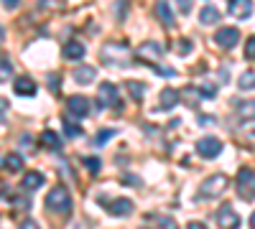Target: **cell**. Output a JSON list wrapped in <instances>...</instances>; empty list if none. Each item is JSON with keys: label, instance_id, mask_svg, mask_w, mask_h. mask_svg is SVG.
I'll use <instances>...</instances> for the list:
<instances>
[{"label": "cell", "instance_id": "cell-1", "mask_svg": "<svg viewBox=\"0 0 255 229\" xmlns=\"http://www.w3.org/2000/svg\"><path fill=\"white\" fill-rule=\"evenodd\" d=\"M46 209L54 212V214H69L72 212V196H69V191L61 189V186L51 189L46 194Z\"/></svg>", "mask_w": 255, "mask_h": 229}, {"label": "cell", "instance_id": "cell-2", "mask_svg": "<svg viewBox=\"0 0 255 229\" xmlns=\"http://www.w3.org/2000/svg\"><path fill=\"white\" fill-rule=\"evenodd\" d=\"M225 189H227V176H225V173H215V176H209V178L202 181V186H199V199H215V196H220Z\"/></svg>", "mask_w": 255, "mask_h": 229}, {"label": "cell", "instance_id": "cell-3", "mask_svg": "<svg viewBox=\"0 0 255 229\" xmlns=\"http://www.w3.org/2000/svg\"><path fill=\"white\" fill-rule=\"evenodd\" d=\"M235 186H238V194H240L243 201H253L255 199V171L243 168L235 178Z\"/></svg>", "mask_w": 255, "mask_h": 229}, {"label": "cell", "instance_id": "cell-4", "mask_svg": "<svg viewBox=\"0 0 255 229\" xmlns=\"http://www.w3.org/2000/svg\"><path fill=\"white\" fill-rule=\"evenodd\" d=\"M97 107H120V92L115 84H110V81H105V84H100L97 89Z\"/></svg>", "mask_w": 255, "mask_h": 229}, {"label": "cell", "instance_id": "cell-5", "mask_svg": "<svg viewBox=\"0 0 255 229\" xmlns=\"http://www.w3.org/2000/svg\"><path fill=\"white\" fill-rule=\"evenodd\" d=\"M238 41H240V31H238L235 26H225V28H220V31L215 33V44H217L220 49H235Z\"/></svg>", "mask_w": 255, "mask_h": 229}, {"label": "cell", "instance_id": "cell-6", "mask_svg": "<svg viewBox=\"0 0 255 229\" xmlns=\"http://www.w3.org/2000/svg\"><path fill=\"white\" fill-rule=\"evenodd\" d=\"M197 153L202 155V158H217L220 153H222V143L217 140V138H202L199 143H197Z\"/></svg>", "mask_w": 255, "mask_h": 229}, {"label": "cell", "instance_id": "cell-7", "mask_svg": "<svg viewBox=\"0 0 255 229\" xmlns=\"http://www.w3.org/2000/svg\"><path fill=\"white\" fill-rule=\"evenodd\" d=\"M217 224L220 229H238L240 227V214L232 209V206H222L217 212Z\"/></svg>", "mask_w": 255, "mask_h": 229}, {"label": "cell", "instance_id": "cell-8", "mask_svg": "<svg viewBox=\"0 0 255 229\" xmlns=\"http://www.w3.org/2000/svg\"><path fill=\"white\" fill-rule=\"evenodd\" d=\"M105 61H113V64H118V67H125L128 64V59H130V54H128V49H123V46H105Z\"/></svg>", "mask_w": 255, "mask_h": 229}, {"label": "cell", "instance_id": "cell-9", "mask_svg": "<svg viewBox=\"0 0 255 229\" xmlns=\"http://www.w3.org/2000/svg\"><path fill=\"white\" fill-rule=\"evenodd\" d=\"M67 107H69V112L74 117H87L90 115V99L82 97V94H74V97H69Z\"/></svg>", "mask_w": 255, "mask_h": 229}, {"label": "cell", "instance_id": "cell-10", "mask_svg": "<svg viewBox=\"0 0 255 229\" xmlns=\"http://www.w3.org/2000/svg\"><path fill=\"white\" fill-rule=\"evenodd\" d=\"M250 13H253V0H230V15L245 20L250 18Z\"/></svg>", "mask_w": 255, "mask_h": 229}, {"label": "cell", "instance_id": "cell-11", "mask_svg": "<svg viewBox=\"0 0 255 229\" xmlns=\"http://www.w3.org/2000/svg\"><path fill=\"white\" fill-rule=\"evenodd\" d=\"M135 56H138L140 61H158V59L163 56V51H161L158 44H151V41H148V44H143V46L135 51Z\"/></svg>", "mask_w": 255, "mask_h": 229}, {"label": "cell", "instance_id": "cell-12", "mask_svg": "<svg viewBox=\"0 0 255 229\" xmlns=\"http://www.w3.org/2000/svg\"><path fill=\"white\" fill-rule=\"evenodd\" d=\"M235 115L243 122L255 120V99H240V102H235Z\"/></svg>", "mask_w": 255, "mask_h": 229}, {"label": "cell", "instance_id": "cell-13", "mask_svg": "<svg viewBox=\"0 0 255 229\" xmlns=\"http://www.w3.org/2000/svg\"><path fill=\"white\" fill-rule=\"evenodd\" d=\"M153 13L158 15V20H161L163 26H174V10H171V5H168L166 0H158L156 8H153Z\"/></svg>", "mask_w": 255, "mask_h": 229}, {"label": "cell", "instance_id": "cell-14", "mask_svg": "<svg viewBox=\"0 0 255 229\" xmlns=\"http://www.w3.org/2000/svg\"><path fill=\"white\" fill-rule=\"evenodd\" d=\"M13 87H15V92H18L20 97H33V94H36V84H33L31 76H18Z\"/></svg>", "mask_w": 255, "mask_h": 229}, {"label": "cell", "instance_id": "cell-15", "mask_svg": "<svg viewBox=\"0 0 255 229\" xmlns=\"http://www.w3.org/2000/svg\"><path fill=\"white\" fill-rule=\"evenodd\" d=\"M179 105V92L176 89H161V112H168Z\"/></svg>", "mask_w": 255, "mask_h": 229}, {"label": "cell", "instance_id": "cell-16", "mask_svg": "<svg viewBox=\"0 0 255 229\" xmlns=\"http://www.w3.org/2000/svg\"><path fill=\"white\" fill-rule=\"evenodd\" d=\"M130 212H133V201L130 199H115L110 204V214L113 217H128Z\"/></svg>", "mask_w": 255, "mask_h": 229}, {"label": "cell", "instance_id": "cell-17", "mask_svg": "<svg viewBox=\"0 0 255 229\" xmlns=\"http://www.w3.org/2000/svg\"><path fill=\"white\" fill-rule=\"evenodd\" d=\"M220 10L215 8V5H204L202 10H199V20H202V23L204 26H215V23H220Z\"/></svg>", "mask_w": 255, "mask_h": 229}, {"label": "cell", "instance_id": "cell-18", "mask_svg": "<svg viewBox=\"0 0 255 229\" xmlns=\"http://www.w3.org/2000/svg\"><path fill=\"white\" fill-rule=\"evenodd\" d=\"M95 76H97V69H92V67H79V69H74V81H77V84H92Z\"/></svg>", "mask_w": 255, "mask_h": 229}, {"label": "cell", "instance_id": "cell-19", "mask_svg": "<svg viewBox=\"0 0 255 229\" xmlns=\"http://www.w3.org/2000/svg\"><path fill=\"white\" fill-rule=\"evenodd\" d=\"M20 186H23L26 191H33V189H41L44 186V176H41L38 171H31L23 176V181H20Z\"/></svg>", "mask_w": 255, "mask_h": 229}, {"label": "cell", "instance_id": "cell-20", "mask_svg": "<svg viewBox=\"0 0 255 229\" xmlns=\"http://www.w3.org/2000/svg\"><path fill=\"white\" fill-rule=\"evenodd\" d=\"M84 54H87V49H84L79 41H69L67 46H64V56L67 59H72V61H77V59H82Z\"/></svg>", "mask_w": 255, "mask_h": 229}, {"label": "cell", "instance_id": "cell-21", "mask_svg": "<svg viewBox=\"0 0 255 229\" xmlns=\"http://www.w3.org/2000/svg\"><path fill=\"white\" fill-rule=\"evenodd\" d=\"M3 165H5V168H8L10 173H15V171H23V158H20L18 153H10V155H5Z\"/></svg>", "mask_w": 255, "mask_h": 229}, {"label": "cell", "instance_id": "cell-22", "mask_svg": "<svg viewBox=\"0 0 255 229\" xmlns=\"http://www.w3.org/2000/svg\"><path fill=\"white\" fill-rule=\"evenodd\" d=\"M238 84H240V89H245V92L255 89V72H243L240 79H238Z\"/></svg>", "mask_w": 255, "mask_h": 229}, {"label": "cell", "instance_id": "cell-23", "mask_svg": "<svg viewBox=\"0 0 255 229\" xmlns=\"http://www.w3.org/2000/svg\"><path fill=\"white\" fill-rule=\"evenodd\" d=\"M128 89H130V97L135 102H140L145 97V84H143V81H128Z\"/></svg>", "mask_w": 255, "mask_h": 229}, {"label": "cell", "instance_id": "cell-24", "mask_svg": "<svg viewBox=\"0 0 255 229\" xmlns=\"http://www.w3.org/2000/svg\"><path fill=\"white\" fill-rule=\"evenodd\" d=\"M151 222H153L158 229H176V222H174L171 217H163V214H156V217H151Z\"/></svg>", "mask_w": 255, "mask_h": 229}, {"label": "cell", "instance_id": "cell-25", "mask_svg": "<svg viewBox=\"0 0 255 229\" xmlns=\"http://www.w3.org/2000/svg\"><path fill=\"white\" fill-rule=\"evenodd\" d=\"M41 143H44L46 148H51V151H59V138H56V133H51V130H46L44 135H41Z\"/></svg>", "mask_w": 255, "mask_h": 229}, {"label": "cell", "instance_id": "cell-26", "mask_svg": "<svg viewBox=\"0 0 255 229\" xmlns=\"http://www.w3.org/2000/svg\"><path fill=\"white\" fill-rule=\"evenodd\" d=\"M64 133H67V138H79L82 135V128H79V125H74L69 117H64Z\"/></svg>", "mask_w": 255, "mask_h": 229}, {"label": "cell", "instance_id": "cell-27", "mask_svg": "<svg viewBox=\"0 0 255 229\" xmlns=\"http://www.w3.org/2000/svg\"><path fill=\"white\" fill-rule=\"evenodd\" d=\"M84 165L90 168V173H92V176H97V173H100V158H84Z\"/></svg>", "mask_w": 255, "mask_h": 229}, {"label": "cell", "instance_id": "cell-28", "mask_svg": "<svg viewBox=\"0 0 255 229\" xmlns=\"http://www.w3.org/2000/svg\"><path fill=\"white\" fill-rule=\"evenodd\" d=\"M245 56H248V59H255V36L248 38V44H245Z\"/></svg>", "mask_w": 255, "mask_h": 229}, {"label": "cell", "instance_id": "cell-29", "mask_svg": "<svg viewBox=\"0 0 255 229\" xmlns=\"http://www.w3.org/2000/svg\"><path fill=\"white\" fill-rule=\"evenodd\" d=\"M186 102H189V105H197V102H199V92H194L191 87H186Z\"/></svg>", "mask_w": 255, "mask_h": 229}, {"label": "cell", "instance_id": "cell-30", "mask_svg": "<svg viewBox=\"0 0 255 229\" xmlns=\"http://www.w3.org/2000/svg\"><path fill=\"white\" fill-rule=\"evenodd\" d=\"M202 97H217V87L204 84V87H202Z\"/></svg>", "mask_w": 255, "mask_h": 229}, {"label": "cell", "instance_id": "cell-31", "mask_svg": "<svg viewBox=\"0 0 255 229\" xmlns=\"http://www.w3.org/2000/svg\"><path fill=\"white\" fill-rule=\"evenodd\" d=\"M189 49H191V44H189L186 38H181V41H179V54H181V56H186V54H189Z\"/></svg>", "mask_w": 255, "mask_h": 229}, {"label": "cell", "instance_id": "cell-32", "mask_svg": "<svg viewBox=\"0 0 255 229\" xmlns=\"http://www.w3.org/2000/svg\"><path fill=\"white\" fill-rule=\"evenodd\" d=\"M156 72H158L161 76H176V72H174V69H168V67H156Z\"/></svg>", "mask_w": 255, "mask_h": 229}, {"label": "cell", "instance_id": "cell-33", "mask_svg": "<svg viewBox=\"0 0 255 229\" xmlns=\"http://www.w3.org/2000/svg\"><path fill=\"white\" fill-rule=\"evenodd\" d=\"M20 229H38V224L33 219H23V222H20Z\"/></svg>", "mask_w": 255, "mask_h": 229}, {"label": "cell", "instance_id": "cell-34", "mask_svg": "<svg viewBox=\"0 0 255 229\" xmlns=\"http://www.w3.org/2000/svg\"><path fill=\"white\" fill-rule=\"evenodd\" d=\"M113 135H115V130H105V133H100V135H97V143H105V140L113 138Z\"/></svg>", "mask_w": 255, "mask_h": 229}, {"label": "cell", "instance_id": "cell-35", "mask_svg": "<svg viewBox=\"0 0 255 229\" xmlns=\"http://www.w3.org/2000/svg\"><path fill=\"white\" fill-rule=\"evenodd\" d=\"M10 69H13V67H10V61H8V56H3V79H5L8 74H10Z\"/></svg>", "mask_w": 255, "mask_h": 229}, {"label": "cell", "instance_id": "cell-36", "mask_svg": "<svg viewBox=\"0 0 255 229\" xmlns=\"http://www.w3.org/2000/svg\"><path fill=\"white\" fill-rule=\"evenodd\" d=\"M179 8H181V13H189L191 10V0H179Z\"/></svg>", "mask_w": 255, "mask_h": 229}, {"label": "cell", "instance_id": "cell-37", "mask_svg": "<svg viewBox=\"0 0 255 229\" xmlns=\"http://www.w3.org/2000/svg\"><path fill=\"white\" fill-rule=\"evenodd\" d=\"M15 206H20V209H28L31 201H26V199H15Z\"/></svg>", "mask_w": 255, "mask_h": 229}, {"label": "cell", "instance_id": "cell-38", "mask_svg": "<svg viewBox=\"0 0 255 229\" xmlns=\"http://www.w3.org/2000/svg\"><path fill=\"white\" fill-rule=\"evenodd\" d=\"M18 5V0H3V8L5 10H10V8H15Z\"/></svg>", "mask_w": 255, "mask_h": 229}, {"label": "cell", "instance_id": "cell-39", "mask_svg": "<svg viewBox=\"0 0 255 229\" xmlns=\"http://www.w3.org/2000/svg\"><path fill=\"white\" fill-rule=\"evenodd\" d=\"M49 87L56 92V87H59V76H49Z\"/></svg>", "mask_w": 255, "mask_h": 229}, {"label": "cell", "instance_id": "cell-40", "mask_svg": "<svg viewBox=\"0 0 255 229\" xmlns=\"http://www.w3.org/2000/svg\"><path fill=\"white\" fill-rule=\"evenodd\" d=\"M186 229H207V227H204L202 222H189V227H186Z\"/></svg>", "mask_w": 255, "mask_h": 229}, {"label": "cell", "instance_id": "cell-41", "mask_svg": "<svg viewBox=\"0 0 255 229\" xmlns=\"http://www.w3.org/2000/svg\"><path fill=\"white\" fill-rule=\"evenodd\" d=\"M248 143H250L253 148H255V133H250V135H248Z\"/></svg>", "mask_w": 255, "mask_h": 229}, {"label": "cell", "instance_id": "cell-42", "mask_svg": "<svg viewBox=\"0 0 255 229\" xmlns=\"http://www.w3.org/2000/svg\"><path fill=\"white\" fill-rule=\"evenodd\" d=\"M250 227L255 229V212H253V217H250Z\"/></svg>", "mask_w": 255, "mask_h": 229}]
</instances>
